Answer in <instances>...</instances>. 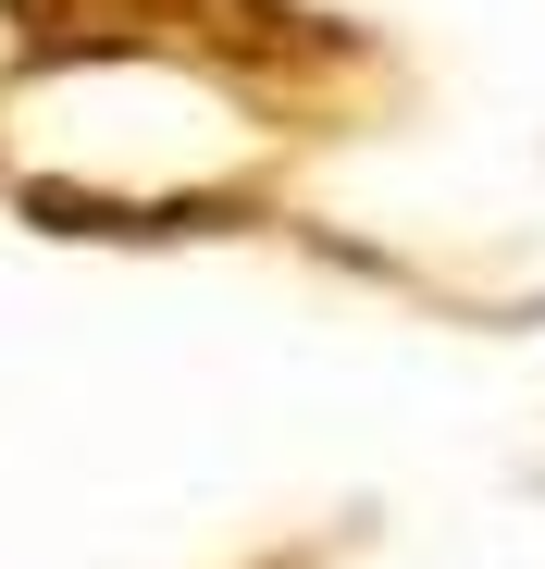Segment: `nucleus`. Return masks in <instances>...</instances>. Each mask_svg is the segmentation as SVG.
I'll return each instance as SVG.
<instances>
[]
</instances>
